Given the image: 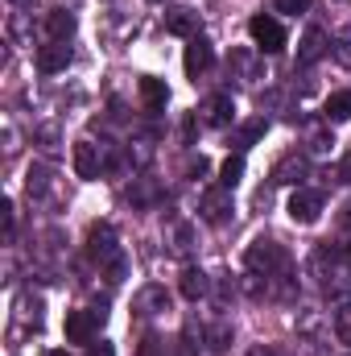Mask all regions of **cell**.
Wrapping results in <instances>:
<instances>
[{
	"label": "cell",
	"instance_id": "3",
	"mask_svg": "<svg viewBox=\"0 0 351 356\" xmlns=\"http://www.w3.org/2000/svg\"><path fill=\"white\" fill-rule=\"evenodd\" d=\"M289 220L293 224H314L318 216H323V195L318 191H310V186H298L293 195H289Z\"/></svg>",
	"mask_w": 351,
	"mask_h": 356
},
{
	"label": "cell",
	"instance_id": "6",
	"mask_svg": "<svg viewBox=\"0 0 351 356\" xmlns=\"http://www.w3.org/2000/svg\"><path fill=\"white\" fill-rule=\"evenodd\" d=\"M198 211H203L207 224H223V220L232 216V186H211V191L203 195Z\"/></svg>",
	"mask_w": 351,
	"mask_h": 356
},
{
	"label": "cell",
	"instance_id": "19",
	"mask_svg": "<svg viewBox=\"0 0 351 356\" xmlns=\"http://www.w3.org/2000/svg\"><path fill=\"white\" fill-rule=\"evenodd\" d=\"M327 120H351V91H335L327 99Z\"/></svg>",
	"mask_w": 351,
	"mask_h": 356
},
{
	"label": "cell",
	"instance_id": "21",
	"mask_svg": "<svg viewBox=\"0 0 351 356\" xmlns=\"http://www.w3.org/2000/svg\"><path fill=\"white\" fill-rule=\"evenodd\" d=\"M331 54H335L343 67H351V29H339V33H335V42H331Z\"/></svg>",
	"mask_w": 351,
	"mask_h": 356
},
{
	"label": "cell",
	"instance_id": "28",
	"mask_svg": "<svg viewBox=\"0 0 351 356\" xmlns=\"http://www.w3.org/2000/svg\"><path fill=\"white\" fill-rule=\"evenodd\" d=\"M339 178H343V182H351V154L343 158V166H339Z\"/></svg>",
	"mask_w": 351,
	"mask_h": 356
},
{
	"label": "cell",
	"instance_id": "7",
	"mask_svg": "<svg viewBox=\"0 0 351 356\" xmlns=\"http://www.w3.org/2000/svg\"><path fill=\"white\" fill-rule=\"evenodd\" d=\"M198 112H203V124H211V129H228V124L236 120V104H232V95H223V91L211 95Z\"/></svg>",
	"mask_w": 351,
	"mask_h": 356
},
{
	"label": "cell",
	"instance_id": "9",
	"mask_svg": "<svg viewBox=\"0 0 351 356\" xmlns=\"http://www.w3.org/2000/svg\"><path fill=\"white\" fill-rule=\"evenodd\" d=\"M211 58H215V54H211V42H207V38H190V42H186V58H182V63H186V75H190V79H198V75L211 67Z\"/></svg>",
	"mask_w": 351,
	"mask_h": 356
},
{
	"label": "cell",
	"instance_id": "27",
	"mask_svg": "<svg viewBox=\"0 0 351 356\" xmlns=\"http://www.w3.org/2000/svg\"><path fill=\"white\" fill-rule=\"evenodd\" d=\"M87 356H116V353H112V344H103V340H99V344H91V348H87Z\"/></svg>",
	"mask_w": 351,
	"mask_h": 356
},
{
	"label": "cell",
	"instance_id": "18",
	"mask_svg": "<svg viewBox=\"0 0 351 356\" xmlns=\"http://www.w3.org/2000/svg\"><path fill=\"white\" fill-rule=\"evenodd\" d=\"M182 294L186 298H203L207 294V273L203 269H186L182 273Z\"/></svg>",
	"mask_w": 351,
	"mask_h": 356
},
{
	"label": "cell",
	"instance_id": "12",
	"mask_svg": "<svg viewBox=\"0 0 351 356\" xmlns=\"http://www.w3.org/2000/svg\"><path fill=\"white\" fill-rule=\"evenodd\" d=\"M166 29H170V33H178V38H194V29H198V13L178 4V8H170V13H166Z\"/></svg>",
	"mask_w": 351,
	"mask_h": 356
},
{
	"label": "cell",
	"instance_id": "26",
	"mask_svg": "<svg viewBox=\"0 0 351 356\" xmlns=\"http://www.w3.org/2000/svg\"><path fill=\"white\" fill-rule=\"evenodd\" d=\"M331 145H335V141H331L327 133H314V145H310V149H314V154H327Z\"/></svg>",
	"mask_w": 351,
	"mask_h": 356
},
{
	"label": "cell",
	"instance_id": "25",
	"mask_svg": "<svg viewBox=\"0 0 351 356\" xmlns=\"http://www.w3.org/2000/svg\"><path fill=\"white\" fill-rule=\"evenodd\" d=\"M273 8L277 13H289V17H302L310 8V0H273Z\"/></svg>",
	"mask_w": 351,
	"mask_h": 356
},
{
	"label": "cell",
	"instance_id": "30",
	"mask_svg": "<svg viewBox=\"0 0 351 356\" xmlns=\"http://www.w3.org/2000/svg\"><path fill=\"white\" fill-rule=\"evenodd\" d=\"M17 4H21V0H17Z\"/></svg>",
	"mask_w": 351,
	"mask_h": 356
},
{
	"label": "cell",
	"instance_id": "22",
	"mask_svg": "<svg viewBox=\"0 0 351 356\" xmlns=\"http://www.w3.org/2000/svg\"><path fill=\"white\" fill-rule=\"evenodd\" d=\"M335 336H339L343 344H351V302H343V307L335 311Z\"/></svg>",
	"mask_w": 351,
	"mask_h": 356
},
{
	"label": "cell",
	"instance_id": "13",
	"mask_svg": "<svg viewBox=\"0 0 351 356\" xmlns=\"http://www.w3.org/2000/svg\"><path fill=\"white\" fill-rule=\"evenodd\" d=\"M166 307H170L166 286H145V290L137 294V311H141V315H157V311H166Z\"/></svg>",
	"mask_w": 351,
	"mask_h": 356
},
{
	"label": "cell",
	"instance_id": "23",
	"mask_svg": "<svg viewBox=\"0 0 351 356\" xmlns=\"http://www.w3.org/2000/svg\"><path fill=\"white\" fill-rule=\"evenodd\" d=\"M46 166H29V175H25V186H29V195H42L46 191Z\"/></svg>",
	"mask_w": 351,
	"mask_h": 356
},
{
	"label": "cell",
	"instance_id": "10",
	"mask_svg": "<svg viewBox=\"0 0 351 356\" xmlns=\"http://www.w3.org/2000/svg\"><path fill=\"white\" fill-rule=\"evenodd\" d=\"M99 170H103L99 145H95V141H79V145H75V175L79 178H99Z\"/></svg>",
	"mask_w": 351,
	"mask_h": 356
},
{
	"label": "cell",
	"instance_id": "11",
	"mask_svg": "<svg viewBox=\"0 0 351 356\" xmlns=\"http://www.w3.org/2000/svg\"><path fill=\"white\" fill-rule=\"evenodd\" d=\"M327 46H331V38H327L323 29H306V38L298 42V63H302V67L318 63V58L327 54Z\"/></svg>",
	"mask_w": 351,
	"mask_h": 356
},
{
	"label": "cell",
	"instance_id": "5",
	"mask_svg": "<svg viewBox=\"0 0 351 356\" xmlns=\"http://www.w3.org/2000/svg\"><path fill=\"white\" fill-rule=\"evenodd\" d=\"M99 323H103V311H71L67 315V340L71 344H91Z\"/></svg>",
	"mask_w": 351,
	"mask_h": 356
},
{
	"label": "cell",
	"instance_id": "2",
	"mask_svg": "<svg viewBox=\"0 0 351 356\" xmlns=\"http://www.w3.org/2000/svg\"><path fill=\"white\" fill-rule=\"evenodd\" d=\"M248 33H252V42H257L261 54H281L285 50V29L273 17H252L248 21Z\"/></svg>",
	"mask_w": 351,
	"mask_h": 356
},
{
	"label": "cell",
	"instance_id": "15",
	"mask_svg": "<svg viewBox=\"0 0 351 356\" xmlns=\"http://www.w3.org/2000/svg\"><path fill=\"white\" fill-rule=\"evenodd\" d=\"M141 99H145L149 112H162L166 99H170V88H166L162 79H141Z\"/></svg>",
	"mask_w": 351,
	"mask_h": 356
},
{
	"label": "cell",
	"instance_id": "1",
	"mask_svg": "<svg viewBox=\"0 0 351 356\" xmlns=\"http://www.w3.org/2000/svg\"><path fill=\"white\" fill-rule=\"evenodd\" d=\"M244 261L252 273H264V277H277L281 269H285V249L277 245V241H252L248 245V253H244Z\"/></svg>",
	"mask_w": 351,
	"mask_h": 356
},
{
	"label": "cell",
	"instance_id": "20",
	"mask_svg": "<svg viewBox=\"0 0 351 356\" xmlns=\"http://www.w3.org/2000/svg\"><path fill=\"white\" fill-rule=\"evenodd\" d=\"M240 178H244V158H240V154H232V158L219 166V186H236Z\"/></svg>",
	"mask_w": 351,
	"mask_h": 356
},
{
	"label": "cell",
	"instance_id": "17",
	"mask_svg": "<svg viewBox=\"0 0 351 356\" xmlns=\"http://www.w3.org/2000/svg\"><path fill=\"white\" fill-rule=\"evenodd\" d=\"M232 67L240 71V79H261V63H257V54L252 50H232Z\"/></svg>",
	"mask_w": 351,
	"mask_h": 356
},
{
	"label": "cell",
	"instance_id": "14",
	"mask_svg": "<svg viewBox=\"0 0 351 356\" xmlns=\"http://www.w3.org/2000/svg\"><path fill=\"white\" fill-rule=\"evenodd\" d=\"M46 29H50V42H67V38L75 33V13H67V8H54V13L46 17Z\"/></svg>",
	"mask_w": 351,
	"mask_h": 356
},
{
	"label": "cell",
	"instance_id": "29",
	"mask_svg": "<svg viewBox=\"0 0 351 356\" xmlns=\"http://www.w3.org/2000/svg\"><path fill=\"white\" fill-rule=\"evenodd\" d=\"M348 266H351V245H348Z\"/></svg>",
	"mask_w": 351,
	"mask_h": 356
},
{
	"label": "cell",
	"instance_id": "24",
	"mask_svg": "<svg viewBox=\"0 0 351 356\" xmlns=\"http://www.w3.org/2000/svg\"><path fill=\"white\" fill-rule=\"evenodd\" d=\"M261 133H264V116H261V120H252V124H244V129L236 133V145H252Z\"/></svg>",
	"mask_w": 351,
	"mask_h": 356
},
{
	"label": "cell",
	"instance_id": "4",
	"mask_svg": "<svg viewBox=\"0 0 351 356\" xmlns=\"http://www.w3.org/2000/svg\"><path fill=\"white\" fill-rule=\"evenodd\" d=\"M87 257L91 261H99V266H112L116 257H120V249H116V232L108 228V224H95L87 232Z\"/></svg>",
	"mask_w": 351,
	"mask_h": 356
},
{
	"label": "cell",
	"instance_id": "8",
	"mask_svg": "<svg viewBox=\"0 0 351 356\" xmlns=\"http://www.w3.org/2000/svg\"><path fill=\"white\" fill-rule=\"evenodd\" d=\"M71 58H75V50H71L67 42H50V46H42V50H37V71H46V75L67 71V67H71Z\"/></svg>",
	"mask_w": 351,
	"mask_h": 356
},
{
	"label": "cell",
	"instance_id": "16",
	"mask_svg": "<svg viewBox=\"0 0 351 356\" xmlns=\"http://www.w3.org/2000/svg\"><path fill=\"white\" fill-rule=\"evenodd\" d=\"M302 175H306V158L302 154H289V158H281L273 166V182H298Z\"/></svg>",
	"mask_w": 351,
	"mask_h": 356
}]
</instances>
